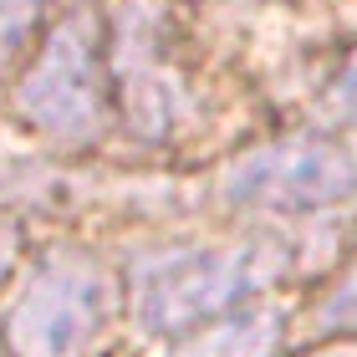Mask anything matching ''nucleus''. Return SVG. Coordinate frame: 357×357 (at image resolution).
Instances as JSON below:
<instances>
[{"mask_svg":"<svg viewBox=\"0 0 357 357\" xmlns=\"http://www.w3.org/2000/svg\"><path fill=\"white\" fill-rule=\"evenodd\" d=\"M321 118L327 123H357V56L337 72V82L321 97Z\"/></svg>","mask_w":357,"mask_h":357,"instance_id":"1a4fd4ad","label":"nucleus"},{"mask_svg":"<svg viewBox=\"0 0 357 357\" xmlns=\"http://www.w3.org/2000/svg\"><path fill=\"white\" fill-rule=\"evenodd\" d=\"M41 10H46V0H0V67L31 41Z\"/></svg>","mask_w":357,"mask_h":357,"instance_id":"6e6552de","label":"nucleus"},{"mask_svg":"<svg viewBox=\"0 0 357 357\" xmlns=\"http://www.w3.org/2000/svg\"><path fill=\"white\" fill-rule=\"evenodd\" d=\"M112 112V56L92 10H67L15 82V118L56 149H92Z\"/></svg>","mask_w":357,"mask_h":357,"instance_id":"f03ea898","label":"nucleus"},{"mask_svg":"<svg viewBox=\"0 0 357 357\" xmlns=\"http://www.w3.org/2000/svg\"><path fill=\"white\" fill-rule=\"evenodd\" d=\"M118 317V275L92 250H46L6 306L10 357H92Z\"/></svg>","mask_w":357,"mask_h":357,"instance_id":"7ed1b4c3","label":"nucleus"},{"mask_svg":"<svg viewBox=\"0 0 357 357\" xmlns=\"http://www.w3.org/2000/svg\"><path fill=\"white\" fill-rule=\"evenodd\" d=\"M286 271L281 250L266 240L235 245H174L138 255L128 271V306L149 337H189L209 321L250 306Z\"/></svg>","mask_w":357,"mask_h":357,"instance_id":"f257e3e1","label":"nucleus"},{"mask_svg":"<svg viewBox=\"0 0 357 357\" xmlns=\"http://www.w3.org/2000/svg\"><path fill=\"white\" fill-rule=\"evenodd\" d=\"M112 87L143 138H174L189 123V87L164 52V15L149 0H118L112 10Z\"/></svg>","mask_w":357,"mask_h":357,"instance_id":"39448f33","label":"nucleus"},{"mask_svg":"<svg viewBox=\"0 0 357 357\" xmlns=\"http://www.w3.org/2000/svg\"><path fill=\"white\" fill-rule=\"evenodd\" d=\"M15 261H21V225L0 220V286H6V275L15 271Z\"/></svg>","mask_w":357,"mask_h":357,"instance_id":"9d476101","label":"nucleus"},{"mask_svg":"<svg viewBox=\"0 0 357 357\" xmlns=\"http://www.w3.org/2000/svg\"><path fill=\"white\" fill-rule=\"evenodd\" d=\"M6 352H10V347H0V357H6Z\"/></svg>","mask_w":357,"mask_h":357,"instance_id":"9b49d317","label":"nucleus"},{"mask_svg":"<svg viewBox=\"0 0 357 357\" xmlns=\"http://www.w3.org/2000/svg\"><path fill=\"white\" fill-rule=\"evenodd\" d=\"M317 327H327V332L357 327V261L337 275L327 291H321V301H317Z\"/></svg>","mask_w":357,"mask_h":357,"instance_id":"0eeeda50","label":"nucleus"},{"mask_svg":"<svg viewBox=\"0 0 357 357\" xmlns=\"http://www.w3.org/2000/svg\"><path fill=\"white\" fill-rule=\"evenodd\" d=\"M281 332H286V317L275 306H240V312L209 321V327L178 337L169 357H275L281 347Z\"/></svg>","mask_w":357,"mask_h":357,"instance_id":"423d86ee","label":"nucleus"},{"mask_svg":"<svg viewBox=\"0 0 357 357\" xmlns=\"http://www.w3.org/2000/svg\"><path fill=\"white\" fill-rule=\"evenodd\" d=\"M220 194L245 215H317L357 194V158L321 133L271 138L225 169Z\"/></svg>","mask_w":357,"mask_h":357,"instance_id":"20e7f679","label":"nucleus"}]
</instances>
